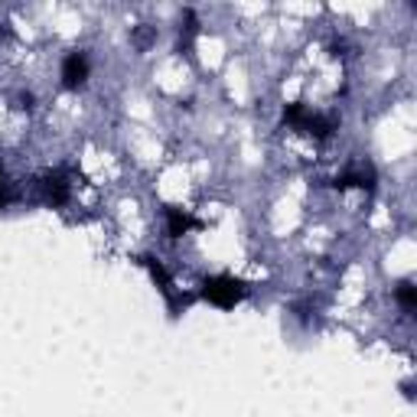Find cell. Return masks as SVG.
Segmentation results:
<instances>
[{
    "label": "cell",
    "mask_w": 417,
    "mask_h": 417,
    "mask_svg": "<svg viewBox=\"0 0 417 417\" xmlns=\"http://www.w3.org/2000/svg\"><path fill=\"white\" fill-rule=\"evenodd\" d=\"M206 297L208 300H216L222 303V307H228V303H235L241 297V284L232 278H212L206 284Z\"/></svg>",
    "instance_id": "1"
},
{
    "label": "cell",
    "mask_w": 417,
    "mask_h": 417,
    "mask_svg": "<svg viewBox=\"0 0 417 417\" xmlns=\"http://www.w3.org/2000/svg\"><path fill=\"white\" fill-rule=\"evenodd\" d=\"M85 72H88V65H85V56H69L65 59V69H62V78L69 82V85H78L82 78H85Z\"/></svg>",
    "instance_id": "2"
},
{
    "label": "cell",
    "mask_w": 417,
    "mask_h": 417,
    "mask_svg": "<svg viewBox=\"0 0 417 417\" xmlns=\"http://www.w3.org/2000/svg\"><path fill=\"white\" fill-rule=\"evenodd\" d=\"M398 300H401L408 310L414 307V287H411V284H401V287H398Z\"/></svg>",
    "instance_id": "3"
}]
</instances>
